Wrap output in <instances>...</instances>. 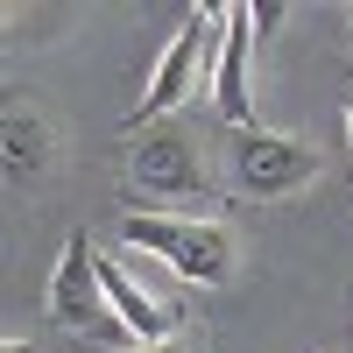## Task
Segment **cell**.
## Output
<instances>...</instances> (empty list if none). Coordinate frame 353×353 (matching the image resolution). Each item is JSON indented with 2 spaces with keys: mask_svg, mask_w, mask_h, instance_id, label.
Masks as SVG:
<instances>
[{
  "mask_svg": "<svg viewBox=\"0 0 353 353\" xmlns=\"http://www.w3.org/2000/svg\"><path fill=\"white\" fill-rule=\"evenodd\" d=\"M128 184H134V198H149V205L212 198L198 149H191L176 128H149V134H134V141H128Z\"/></svg>",
  "mask_w": 353,
  "mask_h": 353,
  "instance_id": "277c9868",
  "label": "cell"
},
{
  "mask_svg": "<svg viewBox=\"0 0 353 353\" xmlns=\"http://www.w3.org/2000/svg\"><path fill=\"white\" fill-rule=\"evenodd\" d=\"M121 353H191L184 339H163V346H121Z\"/></svg>",
  "mask_w": 353,
  "mask_h": 353,
  "instance_id": "30bf717a",
  "label": "cell"
},
{
  "mask_svg": "<svg viewBox=\"0 0 353 353\" xmlns=\"http://www.w3.org/2000/svg\"><path fill=\"white\" fill-rule=\"evenodd\" d=\"M99 283H106V311H113V332L128 346H163V339H184V311L149 297L113 254H99Z\"/></svg>",
  "mask_w": 353,
  "mask_h": 353,
  "instance_id": "8992f818",
  "label": "cell"
},
{
  "mask_svg": "<svg viewBox=\"0 0 353 353\" xmlns=\"http://www.w3.org/2000/svg\"><path fill=\"white\" fill-rule=\"evenodd\" d=\"M0 353H36V346H28V339H8V346H0Z\"/></svg>",
  "mask_w": 353,
  "mask_h": 353,
  "instance_id": "8fae6325",
  "label": "cell"
},
{
  "mask_svg": "<svg viewBox=\"0 0 353 353\" xmlns=\"http://www.w3.org/2000/svg\"><path fill=\"white\" fill-rule=\"evenodd\" d=\"M233 156V191H241L248 205H276V198H297L304 184H318V149L297 134H276V128H241L226 141Z\"/></svg>",
  "mask_w": 353,
  "mask_h": 353,
  "instance_id": "3957f363",
  "label": "cell"
},
{
  "mask_svg": "<svg viewBox=\"0 0 353 353\" xmlns=\"http://www.w3.org/2000/svg\"><path fill=\"white\" fill-rule=\"evenodd\" d=\"M121 248L163 254L170 276H184L198 290H226L233 283V233L212 219H184V212H128L121 219Z\"/></svg>",
  "mask_w": 353,
  "mask_h": 353,
  "instance_id": "7a4b0ae2",
  "label": "cell"
},
{
  "mask_svg": "<svg viewBox=\"0 0 353 353\" xmlns=\"http://www.w3.org/2000/svg\"><path fill=\"white\" fill-rule=\"evenodd\" d=\"M283 14H290V8H283V0H261V8H254V36H269V28H276Z\"/></svg>",
  "mask_w": 353,
  "mask_h": 353,
  "instance_id": "9c48e42d",
  "label": "cell"
},
{
  "mask_svg": "<svg viewBox=\"0 0 353 353\" xmlns=\"http://www.w3.org/2000/svg\"><path fill=\"white\" fill-rule=\"evenodd\" d=\"M248 50H254V8H226V43H219V64H212V106H219V121H226L233 134L254 128Z\"/></svg>",
  "mask_w": 353,
  "mask_h": 353,
  "instance_id": "52a82bcc",
  "label": "cell"
},
{
  "mask_svg": "<svg viewBox=\"0 0 353 353\" xmlns=\"http://www.w3.org/2000/svg\"><path fill=\"white\" fill-rule=\"evenodd\" d=\"M43 311H50V325H64V332H106V339H121V332H113V311H106V283H99V248L85 241V233H71L64 254H57Z\"/></svg>",
  "mask_w": 353,
  "mask_h": 353,
  "instance_id": "5b68a950",
  "label": "cell"
},
{
  "mask_svg": "<svg viewBox=\"0 0 353 353\" xmlns=\"http://www.w3.org/2000/svg\"><path fill=\"white\" fill-rule=\"evenodd\" d=\"M219 43H226V8H191L176 21V36L163 43L149 85H141V99L128 113V134H149V128H170L176 106H191V92L205 85V64H219Z\"/></svg>",
  "mask_w": 353,
  "mask_h": 353,
  "instance_id": "6da1fadb",
  "label": "cell"
},
{
  "mask_svg": "<svg viewBox=\"0 0 353 353\" xmlns=\"http://www.w3.org/2000/svg\"><path fill=\"white\" fill-rule=\"evenodd\" d=\"M0 156H8V176L21 184V176H43L50 170V128L36 121V113L8 106V121H0Z\"/></svg>",
  "mask_w": 353,
  "mask_h": 353,
  "instance_id": "ba28073f",
  "label": "cell"
},
{
  "mask_svg": "<svg viewBox=\"0 0 353 353\" xmlns=\"http://www.w3.org/2000/svg\"><path fill=\"white\" fill-rule=\"evenodd\" d=\"M346 141H353V99H346Z\"/></svg>",
  "mask_w": 353,
  "mask_h": 353,
  "instance_id": "7c38bea8",
  "label": "cell"
}]
</instances>
